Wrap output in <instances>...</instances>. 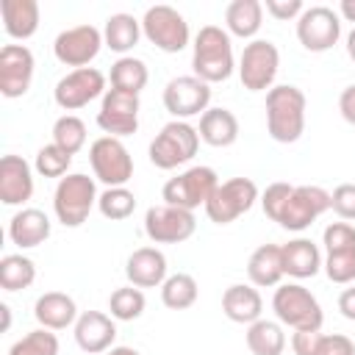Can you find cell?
Wrapping results in <instances>:
<instances>
[{
    "label": "cell",
    "mask_w": 355,
    "mask_h": 355,
    "mask_svg": "<svg viewBox=\"0 0 355 355\" xmlns=\"http://www.w3.org/2000/svg\"><path fill=\"white\" fill-rule=\"evenodd\" d=\"M194 53H191V69L205 83L227 80L236 69L230 33L219 25H202L194 36Z\"/></svg>",
    "instance_id": "cell-1"
},
{
    "label": "cell",
    "mask_w": 355,
    "mask_h": 355,
    "mask_svg": "<svg viewBox=\"0 0 355 355\" xmlns=\"http://www.w3.org/2000/svg\"><path fill=\"white\" fill-rule=\"evenodd\" d=\"M266 130L280 144H294L305 130V94L291 83L266 92Z\"/></svg>",
    "instance_id": "cell-2"
},
{
    "label": "cell",
    "mask_w": 355,
    "mask_h": 355,
    "mask_svg": "<svg viewBox=\"0 0 355 355\" xmlns=\"http://www.w3.org/2000/svg\"><path fill=\"white\" fill-rule=\"evenodd\" d=\"M100 194H97V186H94V178L83 175V172H69L58 180L55 191H53V211H55V219L64 225V227H80L92 208L97 205Z\"/></svg>",
    "instance_id": "cell-3"
},
{
    "label": "cell",
    "mask_w": 355,
    "mask_h": 355,
    "mask_svg": "<svg viewBox=\"0 0 355 355\" xmlns=\"http://www.w3.org/2000/svg\"><path fill=\"white\" fill-rule=\"evenodd\" d=\"M272 311L280 324L291 330H322L324 313L319 300L300 283H283L275 288Z\"/></svg>",
    "instance_id": "cell-4"
},
{
    "label": "cell",
    "mask_w": 355,
    "mask_h": 355,
    "mask_svg": "<svg viewBox=\"0 0 355 355\" xmlns=\"http://www.w3.org/2000/svg\"><path fill=\"white\" fill-rule=\"evenodd\" d=\"M197 147H200L197 128L183 119H172L150 141V164L158 169H178L180 164H189L197 155Z\"/></svg>",
    "instance_id": "cell-5"
},
{
    "label": "cell",
    "mask_w": 355,
    "mask_h": 355,
    "mask_svg": "<svg viewBox=\"0 0 355 355\" xmlns=\"http://www.w3.org/2000/svg\"><path fill=\"white\" fill-rule=\"evenodd\" d=\"M141 33L150 44H155L161 53H180L189 39H191V31H189V22L186 17L172 8V6H150L141 17Z\"/></svg>",
    "instance_id": "cell-6"
},
{
    "label": "cell",
    "mask_w": 355,
    "mask_h": 355,
    "mask_svg": "<svg viewBox=\"0 0 355 355\" xmlns=\"http://www.w3.org/2000/svg\"><path fill=\"white\" fill-rule=\"evenodd\" d=\"M219 186V178L211 166H191L175 178H169L161 189V197L166 205H175V208H186V211H194V208H205L208 197L214 194V189Z\"/></svg>",
    "instance_id": "cell-7"
},
{
    "label": "cell",
    "mask_w": 355,
    "mask_h": 355,
    "mask_svg": "<svg viewBox=\"0 0 355 355\" xmlns=\"http://www.w3.org/2000/svg\"><path fill=\"white\" fill-rule=\"evenodd\" d=\"M280 53L269 39H252L244 44L239 58V78L247 92H269L275 86Z\"/></svg>",
    "instance_id": "cell-8"
},
{
    "label": "cell",
    "mask_w": 355,
    "mask_h": 355,
    "mask_svg": "<svg viewBox=\"0 0 355 355\" xmlns=\"http://www.w3.org/2000/svg\"><path fill=\"white\" fill-rule=\"evenodd\" d=\"M258 200V186L250 178H230L214 189L205 202V214L216 225H230L241 214H247Z\"/></svg>",
    "instance_id": "cell-9"
},
{
    "label": "cell",
    "mask_w": 355,
    "mask_h": 355,
    "mask_svg": "<svg viewBox=\"0 0 355 355\" xmlns=\"http://www.w3.org/2000/svg\"><path fill=\"white\" fill-rule=\"evenodd\" d=\"M89 164H92L94 178L100 183H105L108 189L125 186L133 178V158H130L128 147L122 144V139H114V136H100L92 141Z\"/></svg>",
    "instance_id": "cell-10"
},
{
    "label": "cell",
    "mask_w": 355,
    "mask_h": 355,
    "mask_svg": "<svg viewBox=\"0 0 355 355\" xmlns=\"http://www.w3.org/2000/svg\"><path fill=\"white\" fill-rule=\"evenodd\" d=\"M297 39L311 53H327L341 39V17L330 6H311L297 19Z\"/></svg>",
    "instance_id": "cell-11"
},
{
    "label": "cell",
    "mask_w": 355,
    "mask_h": 355,
    "mask_svg": "<svg viewBox=\"0 0 355 355\" xmlns=\"http://www.w3.org/2000/svg\"><path fill=\"white\" fill-rule=\"evenodd\" d=\"M211 103V83L200 80L197 75H178L164 86V108L175 119L202 116Z\"/></svg>",
    "instance_id": "cell-12"
},
{
    "label": "cell",
    "mask_w": 355,
    "mask_h": 355,
    "mask_svg": "<svg viewBox=\"0 0 355 355\" xmlns=\"http://www.w3.org/2000/svg\"><path fill=\"white\" fill-rule=\"evenodd\" d=\"M324 211H330V191H324L322 186H294L291 197L286 200L277 225L283 230H305L311 227Z\"/></svg>",
    "instance_id": "cell-13"
},
{
    "label": "cell",
    "mask_w": 355,
    "mask_h": 355,
    "mask_svg": "<svg viewBox=\"0 0 355 355\" xmlns=\"http://www.w3.org/2000/svg\"><path fill=\"white\" fill-rule=\"evenodd\" d=\"M197 219L194 211L175 208V205H153L144 214V233L155 244H180L194 236Z\"/></svg>",
    "instance_id": "cell-14"
},
{
    "label": "cell",
    "mask_w": 355,
    "mask_h": 355,
    "mask_svg": "<svg viewBox=\"0 0 355 355\" xmlns=\"http://www.w3.org/2000/svg\"><path fill=\"white\" fill-rule=\"evenodd\" d=\"M139 108H141L139 94L108 89L103 94V105L97 111V125L105 136H114V139L133 136L139 130Z\"/></svg>",
    "instance_id": "cell-15"
},
{
    "label": "cell",
    "mask_w": 355,
    "mask_h": 355,
    "mask_svg": "<svg viewBox=\"0 0 355 355\" xmlns=\"http://www.w3.org/2000/svg\"><path fill=\"white\" fill-rule=\"evenodd\" d=\"M103 33L94 28V25H75V28H67L55 36L53 42V53L55 58L64 64V67H75V69H83L89 67L100 47H103Z\"/></svg>",
    "instance_id": "cell-16"
},
{
    "label": "cell",
    "mask_w": 355,
    "mask_h": 355,
    "mask_svg": "<svg viewBox=\"0 0 355 355\" xmlns=\"http://www.w3.org/2000/svg\"><path fill=\"white\" fill-rule=\"evenodd\" d=\"M100 94H105V75L94 67L67 72L53 89V97H55L58 108H64V111H78V108L89 105L92 100H97Z\"/></svg>",
    "instance_id": "cell-17"
},
{
    "label": "cell",
    "mask_w": 355,
    "mask_h": 355,
    "mask_svg": "<svg viewBox=\"0 0 355 355\" xmlns=\"http://www.w3.org/2000/svg\"><path fill=\"white\" fill-rule=\"evenodd\" d=\"M33 53L25 44H6L0 50V94L14 100L31 89L33 80Z\"/></svg>",
    "instance_id": "cell-18"
},
{
    "label": "cell",
    "mask_w": 355,
    "mask_h": 355,
    "mask_svg": "<svg viewBox=\"0 0 355 355\" xmlns=\"http://www.w3.org/2000/svg\"><path fill=\"white\" fill-rule=\"evenodd\" d=\"M116 338V324L114 316L100 313V311H83L75 322V344L89 352V355H100L108 352L114 347Z\"/></svg>",
    "instance_id": "cell-19"
},
{
    "label": "cell",
    "mask_w": 355,
    "mask_h": 355,
    "mask_svg": "<svg viewBox=\"0 0 355 355\" xmlns=\"http://www.w3.org/2000/svg\"><path fill=\"white\" fill-rule=\"evenodd\" d=\"M33 197V172L22 155L0 158V202L22 205Z\"/></svg>",
    "instance_id": "cell-20"
},
{
    "label": "cell",
    "mask_w": 355,
    "mask_h": 355,
    "mask_svg": "<svg viewBox=\"0 0 355 355\" xmlns=\"http://www.w3.org/2000/svg\"><path fill=\"white\" fill-rule=\"evenodd\" d=\"M125 277L136 288H155L164 286L166 275V255L158 247H139L130 252L125 263Z\"/></svg>",
    "instance_id": "cell-21"
},
{
    "label": "cell",
    "mask_w": 355,
    "mask_h": 355,
    "mask_svg": "<svg viewBox=\"0 0 355 355\" xmlns=\"http://www.w3.org/2000/svg\"><path fill=\"white\" fill-rule=\"evenodd\" d=\"M50 216L39 208H22L11 216L8 222V239L19 247V250H31L39 247L50 239Z\"/></svg>",
    "instance_id": "cell-22"
},
{
    "label": "cell",
    "mask_w": 355,
    "mask_h": 355,
    "mask_svg": "<svg viewBox=\"0 0 355 355\" xmlns=\"http://www.w3.org/2000/svg\"><path fill=\"white\" fill-rule=\"evenodd\" d=\"M222 311L236 324H252V322L263 319L261 316L263 313V300H261V294H258L255 286L233 283L222 294Z\"/></svg>",
    "instance_id": "cell-23"
},
{
    "label": "cell",
    "mask_w": 355,
    "mask_h": 355,
    "mask_svg": "<svg viewBox=\"0 0 355 355\" xmlns=\"http://www.w3.org/2000/svg\"><path fill=\"white\" fill-rule=\"evenodd\" d=\"M33 316L42 327L47 330H67L69 324L78 322V305L69 294L64 291H47L36 300L33 305Z\"/></svg>",
    "instance_id": "cell-24"
},
{
    "label": "cell",
    "mask_w": 355,
    "mask_h": 355,
    "mask_svg": "<svg viewBox=\"0 0 355 355\" xmlns=\"http://www.w3.org/2000/svg\"><path fill=\"white\" fill-rule=\"evenodd\" d=\"M283 250L280 244H261L252 250L250 261H247V277L255 288H269V286H280L283 280Z\"/></svg>",
    "instance_id": "cell-25"
},
{
    "label": "cell",
    "mask_w": 355,
    "mask_h": 355,
    "mask_svg": "<svg viewBox=\"0 0 355 355\" xmlns=\"http://www.w3.org/2000/svg\"><path fill=\"white\" fill-rule=\"evenodd\" d=\"M280 250H283V272L288 277H297V280L313 277L324 263L319 247L311 239H291Z\"/></svg>",
    "instance_id": "cell-26"
},
{
    "label": "cell",
    "mask_w": 355,
    "mask_h": 355,
    "mask_svg": "<svg viewBox=\"0 0 355 355\" xmlns=\"http://www.w3.org/2000/svg\"><path fill=\"white\" fill-rule=\"evenodd\" d=\"M200 141L211 144V147H230L239 139V119L230 108H208L200 116Z\"/></svg>",
    "instance_id": "cell-27"
},
{
    "label": "cell",
    "mask_w": 355,
    "mask_h": 355,
    "mask_svg": "<svg viewBox=\"0 0 355 355\" xmlns=\"http://www.w3.org/2000/svg\"><path fill=\"white\" fill-rule=\"evenodd\" d=\"M3 28L11 39H31L39 31V3L36 0H0Z\"/></svg>",
    "instance_id": "cell-28"
},
{
    "label": "cell",
    "mask_w": 355,
    "mask_h": 355,
    "mask_svg": "<svg viewBox=\"0 0 355 355\" xmlns=\"http://www.w3.org/2000/svg\"><path fill=\"white\" fill-rule=\"evenodd\" d=\"M141 36H144V33H141V22H139L133 14L119 11V14H111V17L105 19L103 42H105V47H111L114 53H119V58H122L128 50H133Z\"/></svg>",
    "instance_id": "cell-29"
},
{
    "label": "cell",
    "mask_w": 355,
    "mask_h": 355,
    "mask_svg": "<svg viewBox=\"0 0 355 355\" xmlns=\"http://www.w3.org/2000/svg\"><path fill=\"white\" fill-rule=\"evenodd\" d=\"M225 25H227V33H233L239 39H252L263 25V3L233 0L225 8Z\"/></svg>",
    "instance_id": "cell-30"
},
{
    "label": "cell",
    "mask_w": 355,
    "mask_h": 355,
    "mask_svg": "<svg viewBox=\"0 0 355 355\" xmlns=\"http://www.w3.org/2000/svg\"><path fill=\"white\" fill-rule=\"evenodd\" d=\"M247 349L252 355H280L286 349V333L280 322L272 319H258L247 324Z\"/></svg>",
    "instance_id": "cell-31"
},
{
    "label": "cell",
    "mask_w": 355,
    "mask_h": 355,
    "mask_svg": "<svg viewBox=\"0 0 355 355\" xmlns=\"http://www.w3.org/2000/svg\"><path fill=\"white\" fill-rule=\"evenodd\" d=\"M111 89H119V92H130V94H139L147 80H150V72H147V64L141 58H133V55H122L111 64Z\"/></svg>",
    "instance_id": "cell-32"
},
{
    "label": "cell",
    "mask_w": 355,
    "mask_h": 355,
    "mask_svg": "<svg viewBox=\"0 0 355 355\" xmlns=\"http://www.w3.org/2000/svg\"><path fill=\"white\" fill-rule=\"evenodd\" d=\"M197 280L186 272H178V275H169L161 286V302L169 308V311H186L197 302Z\"/></svg>",
    "instance_id": "cell-33"
},
{
    "label": "cell",
    "mask_w": 355,
    "mask_h": 355,
    "mask_svg": "<svg viewBox=\"0 0 355 355\" xmlns=\"http://www.w3.org/2000/svg\"><path fill=\"white\" fill-rule=\"evenodd\" d=\"M33 280H36V263L31 258H25L22 252L3 255V261H0V288L19 291V288L33 286Z\"/></svg>",
    "instance_id": "cell-34"
},
{
    "label": "cell",
    "mask_w": 355,
    "mask_h": 355,
    "mask_svg": "<svg viewBox=\"0 0 355 355\" xmlns=\"http://www.w3.org/2000/svg\"><path fill=\"white\" fill-rule=\"evenodd\" d=\"M144 305H147L144 291L136 288V286H130V283L122 286V288H116V291H111V297H108V311H111V316L116 322H133V319H139L144 313Z\"/></svg>",
    "instance_id": "cell-35"
},
{
    "label": "cell",
    "mask_w": 355,
    "mask_h": 355,
    "mask_svg": "<svg viewBox=\"0 0 355 355\" xmlns=\"http://www.w3.org/2000/svg\"><path fill=\"white\" fill-rule=\"evenodd\" d=\"M53 144H58L61 150L75 155L86 144V125H83V119L75 116V114L58 116L55 125H53Z\"/></svg>",
    "instance_id": "cell-36"
},
{
    "label": "cell",
    "mask_w": 355,
    "mask_h": 355,
    "mask_svg": "<svg viewBox=\"0 0 355 355\" xmlns=\"http://www.w3.org/2000/svg\"><path fill=\"white\" fill-rule=\"evenodd\" d=\"M97 208L105 219L111 222H119V219H128L133 211H136V194L125 186H114V189H105L97 200Z\"/></svg>",
    "instance_id": "cell-37"
},
{
    "label": "cell",
    "mask_w": 355,
    "mask_h": 355,
    "mask_svg": "<svg viewBox=\"0 0 355 355\" xmlns=\"http://www.w3.org/2000/svg\"><path fill=\"white\" fill-rule=\"evenodd\" d=\"M8 355H58V338L47 327H39L22 336L19 341H14Z\"/></svg>",
    "instance_id": "cell-38"
},
{
    "label": "cell",
    "mask_w": 355,
    "mask_h": 355,
    "mask_svg": "<svg viewBox=\"0 0 355 355\" xmlns=\"http://www.w3.org/2000/svg\"><path fill=\"white\" fill-rule=\"evenodd\" d=\"M69 164H72V155L67 153V150H61L58 144H44L39 153H36V161H33V166H36V172L42 175V178H64L67 175V169H69Z\"/></svg>",
    "instance_id": "cell-39"
},
{
    "label": "cell",
    "mask_w": 355,
    "mask_h": 355,
    "mask_svg": "<svg viewBox=\"0 0 355 355\" xmlns=\"http://www.w3.org/2000/svg\"><path fill=\"white\" fill-rule=\"evenodd\" d=\"M322 266H324V275L333 283H338V286L355 283V250H349V252H330V255H324Z\"/></svg>",
    "instance_id": "cell-40"
},
{
    "label": "cell",
    "mask_w": 355,
    "mask_h": 355,
    "mask_svg": "<svg viewBox=\"0 0 355 355\" xmlns=\"http://www.w3.org/2000/svg\"><path fill=\"white\" fill-rule=\"evenodd\" d=\"M322 244H324L327 255L330 252H349V250H355V227L349 222H333L324 227Z\"/></svg>",
    "instance_id": "cell-41"
},
{
    "label": "cell",
    "mask_w": 355,
    "mask_h": 355,
    "mask_svg": "<svg viewBox=\"0 0 355 355\" xmlns=\"http://www.w3.org/2000/svg\"><path fill=\"white\" fill-rule=\"evenodd\" d=\"M291 191H294V186H291V183H283V180H280V183H269V186L263 189L261 205H263V214H266L272 222H277V216H280L286 200L291 197Z\"/></svg>",
    "instance_id": "cell-42"
},
{
    "label": "cell",
    "mask_w": 355,
    "mask_h": 355,
    "mask_svg": "<svg viewBox=\"0 0 355 355\" xmlns=\"http://www.w3.org/2000/svg\"><path fill=\"white\" fill-rule=\"evenodd\" d=\"M330 208L341 222L355 219V183H341L330 191Z\"/></svg>",
    "instance_id": "cell-43"
},
{
    "label": "cell",
    "mask_w": 355,
    "mask_h": 355,
    "mask_svg": "<svg viewBox=\"0 0 355 355\" xmlns=\"http://www.w3.org/2000/svg\"><path fill=\"white\" fill-rule=\"evenodd\" d=\"M322 344H324V333H319V330H294V336H291L294 355H319Z\"/></svg>",
    "instance_id": "cell-44"
},
{
    "label": "cell",
    "mask_w": 355,
    "mask_h": 355,
    "mask_svg": "<svg viewBox=\"0 0 355 355\" xmlns=\"http://www.w3.org/2000/svg\"><path fill=\"white\" fill-rule=\"evenodd\" d=\"M266 14H272L275 19L280 22H288V19H300V14L305 11L302 0H266L263 3Z\"/></svg>",
    "instance_id": "cell-45"
},
{
    "label": "cell",
    "mask_w": 355,
    "mask_h": 355,
    "mask_svg": "<svg viewBox=\"0 0 355 355\" xmlns=\"http://www.w3.org/2000/svg\"><path fill=\"white\" fill-rule=\"evenodd\" d=\"M319 355H355V344L347 336L333 333V336H324V344H322Z\"/></svg>",
    "instance_id": "cell-46"
},
{
    "label": "cell",
    "mask_w": 355,
    "mask_h": 355,
    "mask_svg": "<svg viewBox=\"0 0 355 355\" xmlns=\"http://www.w3.org/2000/svg\"><path fill=\"white\" fill-rule=\"evenodd\" d=\"M338 111H341V116H344L349 125H355V83L341 92V97H338Z\"/></svg>",
    "instance_id": "cell-47"
},
{
    "label": "cell",
    "mask_w": 355,
    "mask_h": 355,
    "mask_svg": "<svg viewBox=\"0 0 355 355\" xmlns=\"http://www.w3.org/2000/svg\"><path fill=\"white\" fill-rule=\"evenodd\" d=\"M338 311H341L344 319L355 322V286H349V288L341 291V297H338Z\"/></svg>",
    "instance_id": "cell-48"
},
{
    "label": "cell",
    "mask_w": 355,
    "mask_h": 355,
    "mask_svg": "<svg viewBox=\"0 0 355 355\" xmlns=\"http://www.w3.org/2000/svg\"><path fill=\"white\" fill-rule=\"evenodd\" d=\"M338 17H344L347 22H355V0H341L338 3Z\"/></svg>",
    "instance_id": "cell-49"
},
{
    "label": "cell",
    "mask_w": 355,
    "mask_h": 355,
    "mask_svg": "<svg viewBox=\"0 0 355 355\" xmlns=\"http://www.w3.org/2000/svg\"><path fill=\"white\" fill-rule=\"evenodd\" d=\"M105 355H141V352L133 349V347H111Z\"/></svg>",
    "instance_id": "cell-50"
},
{
    "label": "cell",
    "mask_w": 355,
    "mask_h": 355,
    "mask_svg": "<svg viewBox=\"0 0 355 355\" xmlns=\"http://www.w3.org/2000/svg\"><path fill=\"white\" fill-rule=\"evenodd\" d=\"M347 55L355 61V28L347 33Z\"/></svg>",
    "instance_id": "cell-51"
},
{
    "label": "cell",
    "mask_w": 355,
    "mask_h": 355,
    "mask_svg": "<svg viewBox=\"0 0 355 355\" xmlns=\"http://www.w3.org/2000/svg\"><path fill=\"white\" fill-rule=\"evenodd\" d=\"M0 313H3V330H8V324H11V308L3 302L0 305Z\"/></svg>",
    "instance_id": "cell-52"
}]
</instances>
